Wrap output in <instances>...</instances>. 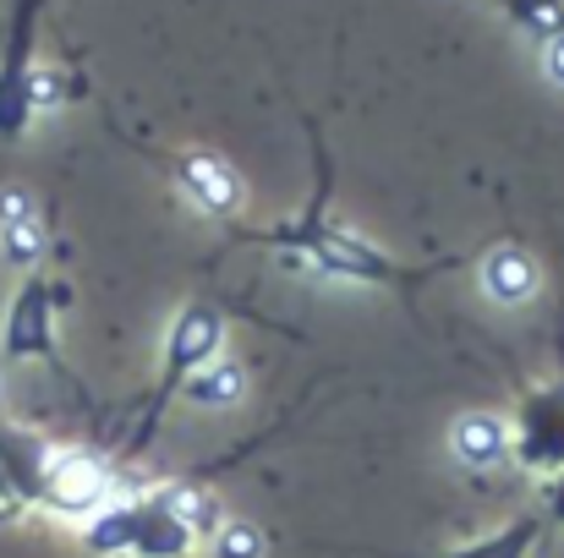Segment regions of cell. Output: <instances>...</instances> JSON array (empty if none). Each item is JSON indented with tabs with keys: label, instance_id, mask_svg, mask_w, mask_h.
<instances>
[{
	"label": "cell",
	"instance_id": "6da1fadb",
	"mask_svg": "<svg viewBox=\"0 0 564 558\" xmlns=\"http://www.w3.org/2000/svg\"><path fill=\"white\" fill-rule=\"evenodd\" d=\"M230 236L285 258L291 269H307V274H324V280H346V285H383V291H416V285H433L438 274L466 263V258L400 263V258L378 252L373 241H362L357 230L329 225V171H324L318 197L307 203L302 219H285V225H269V230H230Z\"/></svg>",
	"mask_w": 564,
	"mask_h": 558
},
{
	"label": "cell",
	"instance_id": "7a4b0ae2",
	"mask_svg": "<svg viewBox=\"0 0 564 558\" xmlns=\"http://www.w3.org/2000/svg\"><path fill=\"white\" fill-rule=\"evenodd\" d=\"M208 532V510H197L187 488H154L105 504L83 521V548L99 558H192Z\"/></svg>",
	"mask_w": 564,
	"mask_h": 558
},
{
	"label": "cell",
	"instance_id": "3957f363",
	"mask_svg": "<svg viewBox=\"0 0 564 558\" xmlns=\"http://www.w3.org/2000/svg\"><path fill=\"white\" fill-rule=\"evenodd\" d=\"M219 346H225V307L208 302V296H192L187 307L171 318L165 357H160V378H154V389H149V400H143V416H138V433H132V444H127V460L149 449V438L160 433L165 411L187 394L192 378L219 362Z\"/></svg>",
	"mask_w": 564,
	"mask_h": 558
},
{
	"label": "cell",
	"instance_id": "277c9868",
	"mask_svg": "<svg viewBox=\"0 0 564 558\" xmlns=\"http://www.w3.org/2000/svg\"><path fill=\"white\" fill-rule=\"evenodd\" d=\"M66 307V285L55 274H28L6 307V324H0V351L6 362H50L55 368V318Z\"/></svg>",
	"mask_w": 564,
	"mask_h": 558
},
{
	"label": "cell",
	"instance_id": "5b68a950",
	"mask_svg": "<svg viewBox=\"0 0 564 558\" xmlns=\"http://www.w3.org/2000/svg\"><path fill=\"white\" fill-rule=\"evenodd\" d=\"M510 460H521L538 477H554L564 466V378L521 394L510 416Z\"/></svg>",
	"mask_w": 564,
	"mask_h": 558
},
{
	"label": "cell",
	"instance_id": "8992f818",
	"mask_svg": "<svg viewBox=\"0 0 564 558\" xmlns=\"http://www.w3.org/2000/svg\"><path fill=\"white\" fill-rule=\"evenodd\" d=\"M55 460H61L55 444H44V438L28 433V427H6V422H0V471H6V488H11V504H17V510H22V504L44 510L50 482H55Z\"/></svg>",
	"mask_w": 564,
	"mask_h": 558
},
{
	"label": "cell",
	"instance_id": "52a82bcc",
	"mask_svg": "<svg viewBox=\"0 0 564 558\" xmlns=\"http://www.w3.org/2000/svg\"><path fill=\"white\" fill-rule=\"evenodd\" d=\"M171 182L182 186L203 214H214V219H225V225H230V214L241 208L236 176H230L219 160H208V154H176V160H171Z\"/></svg>",
	"mask_w": 564,
	"mask_h": 558
},
{
	"label": "cell",
	"instance_id": "ba28073f",
	"mask_svg": "<svg viewBox=\"0 0 564 558\" xmlns=\"http://www.w3.org/2000/svg\"><path fill=\"white\" fill-rule=\"evenodd\" d=\"M0 252H6V263H17L28 274L44 258V225H39L28 192H0Z\"/></svg>",
	"mask_w": 564,
	"mask_h": 558
},
{
	"label": "cell",
	"instance_id": "9c48e42d",
	"mask_svg": "<svg viewBox=\"0 0 564 558\" xmlns=\"http://www.w3.org/2000/svg\"><path fill=\"white\" fill-rule=\"evenodd\" d=\"M455 455L466 466H505L510 460V422H494V416H460L455 422Z\"/></svg>",
	"mask_w": 564,
	"mask_h": 558
},
{
	"label": "cell",
	"instance_id": "30bf717a",
	"mask_svg": "<svg viewBox=\"0 0 564 558\" xmlns=\"http://www.w3.org/2000/svg\"><path fill=\"white\" fill-rule=\"evenodd\" d=\"M543 515H521V521H505L499 532L477 537V543H460L444 558H532L538 554V537H543Z\"/></svg>",
	"mask_w": 564,
	"mask_h": 558
},
{
	"label": "cell",
	"instance_id": "8fae6325",
	"mask_svg": "<svg viewBox=\"0 0 564 558\" xmlns=\"http://www.w3.org/2000/svg\"><path fill=\"white\" fill-rule=\"evenodd\" d=\"M482 285L499 302H527L532 296V263L521 258V247H494L482 258Z\"/></svg>",
	"mask_w": 564,
	"mask_h": 558
},
{
	"label": "cell",
	"instance_id": "7c38bea8",
	"mask_svg": "<svg viewBox=\"0 0 564 558\" xmlns=\"http://www.w3.org/2000/svg\"><path fill=\"white\" fill-rule=\"evenodd\" d=\"M236 394H241V372L230 362H214L187 383V400H197V405H230Z\"/></svg>",
	"mask_w": 564,
	"mask_h": 558
},
{
	"label": "cell",
	"instance_id": "4fadbf2b",
	"mask_svg": "<svg viewBox=\"0 0 564 558\" xmlns=\"http://www.w3.org/2000/svg\"><path fill=\"white\" fill-rule=\"evenodd\" d=\"M214 548H219V558H258L263 543H258L247 526H230V532H219V537H214Z\"/></svg>",
	"mask_w": 564,
	"mask_h": 558
},
{
	"label": "cell",
	"instance_id": "5bb4252c",
	"mask_svg": "<svg viewBox=\"0 0 564 558\" xmlns=\"http://www.w3.org/2000/svg\"><path fill=\"white\" fill-rule=\"evenodd\" d=\"M543 504H549L543 521H549V526H564V466L549 477V499H543Z\"/></svg>",
	"mask_w": 564,
	"mask_h": 558
},
{
	"label": "cell",
	"instance_id": "9a60e30c",
	"mask_svg": "<svg viewBox=\"0 0 564 558\" xmlns=\"http://www.w3.org/2000/svg\"><path fill=\"white\" fill-rule=\"evenodd\" d=\"M543 61H549V77H554V83H564V33H554V39H549V55H543Z\"/></svg>",
	"mask_w": 564,
	"mask_h": 558
},
{
	"label": "cell",
	"instance_id": "2e32d148",
	"mask_svg": "<svg viewBox=\"0 0 564 558\" xmlns=\"http://www.w3.org/2000/svg\"><path fill=\"white\" fill-rule=\"evenodd\" d=\"M0 504H6V510H17V504H11V488H6V471H0Z\"/></svg>",
	"mask_w": 564,
	"mask_h": 558
}]
</instances>
